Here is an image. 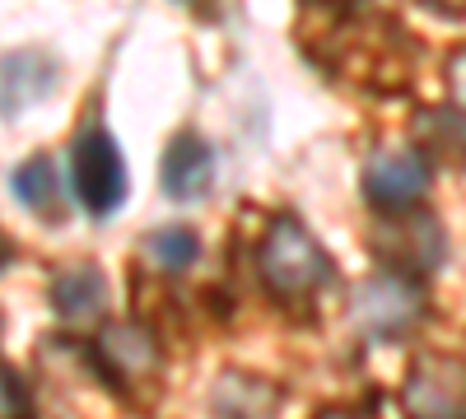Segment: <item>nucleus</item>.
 <instances>
[{
  "instance_id": "1a4fd4ad",
  "label": "nucleus",
  "mask_w": 466,
  "mask_h": 419,
  "mask_svg": "<svg viewBox=\"0 0 466 419\" xmlns=\"http://www.w3.org/2000/svg\"><path fill=\"white\" fill-rule=\"evenodd\" d=\"M215 182V155L201 135H173V145L164 149V192L173 201H201Z\"/></svg>"
},
{
  "instance_id": "4468645a",
  "label": "nucleus",
  "mask_w": 466,
  "mask_h": 419,
  "mask_svg": "<svg viewBox=\"0 0 466 419\" xmlns=\"http://www.w3.org/2000/svg\"><path fill=\"white\" fill-rule=\"evenodd\" d=\"M145 256L159 265L164 275H177L201 256V238L191 234V228H159V234L145 238Z\"/></svg>"
},
{
  "instance_id": "20e7f679",
  "label": "nucleus",
  "mask_w": 466,
  "mask_h": 419,
  "mask_svg": "<svg viewBox=\"0 0 466 419\" xmlns=\"http://www.w3.org/2000/svg\"><path fill=\"white\" fill-rule=\"evenodd\" d=\"M373 256L401 280H424L430 271L443 265V228L430 210H397V214H378L373 234H369Z\"/></svg>"
},
{
  "instance_id": "7ed1b4c3",
  "label": "nucleus",
  "mask_w": 466,
  "mask_h": 419,
  "mask_svg": "<svg viewBox=\"0 0 466 419\" xmlns=\"http://www.w3.org/2000/svg\"><path fill=\"white\" fill-rule=\"evenodd\" d=\"M89 359H94V373L127 405L149 410L154 401H159L164 350H159V340H154L149 326H140V322H107V326H98L94 345H89Z\"/></svg>"
},
{
  "instance_id": "423d86ee",
  "label": "nucleus",
  "mask_w": 466,
  "mask_h": 419,
  "mask_svg": "<svg viewBox=\"0 0 466 419\" xmlns=\"http://www.w3.org/2000/svg\"><path fill=\"white\" fill-rule=\"evenodd\" d=\"M70 177H75V192H80L85 210L107 219L116 205L127 201V164H122V149L103 126L80 131L70 149Z\"/></svg>"
},
{
  "instance_id": "a211bd4d",
  "label": "nucleus",
  "mask_w": 466,
  "mask_h": 419,
  "mask_svg": "<svg viewBox=\"0 0 466 419\" xmlns=\"http://www.w3.org/2000/svg\"><path fill=\"white\" fill-rule=\"evenodd\" d=\"M318 419H373L369 410H345V405H336V410H322Z\"/></svg>"
},
{
  "instance_id": "9b49d317",
  "label": "nucleus",
  "mask_w": 466,
  "mask_h": 419,
  "mask_svg": "<svg viewBox=\"0 0 466 419\" xmlns=\"http://www.w3.org/2000/svg\"><path fill=\"white\" fill-rule=\"evenodd\" d=\"M415 131H420V145L424 155L466 173V112H452V107H420L415 112Z\"/></svg>"
},
{
  "instance_id": "6e6552de",
  "label": "nucleus",
  "mask_w": 466,
  "mask_h": 419,
  "mask_svg": "<svg viewBox=\"0 0 466 419\" xmlns=\"http://www.w3.org/2000/svg\"><path fill=\"white\" fill-rule=\"evenodd\" d=\"M430 192V159L420 149H382L364 168V196L378 214H397L424 201Z\"/></svg>"
},
{
  "instance_id": "6ab92c4d",
  "label": "nucleus",
  "mask_w": 466,
  "mask_h": 419,
  "mask_svg": "<svg viewBox=\"0 0 466 419\" xmlns=\"http://www.w3.org/2000/svg\"><path fill=\"white\" fill-rule=\"evenodd\" d=\"M5 265H10V243L0 238V271H5Z\"/></svg>"
},
{
  "instance_id": "ddd939ff",
  "label": "nucleus",
  "mask_w": 466,
  "mask_h": 419,
  "mask_svg": "<svg viewBox=\"0 0 466 419\" xmlns=\"http://www.w3.org/2000/svg\"><path fill=\"white\" fill-rule=\"evenodd\" d=\"M261 392H270V383H261V377L224 373L219 387H215V414H224V419H270L280 401H252Z\"/></svg>"
},
{
  "instance_id": "f8f14e48",
  "label": "nucleus",
  "mask_w": 466,
  "mask_h": 419,
  "mask_svg": "<svg viewBox=\"0 0 466 419\" xmlns=\"http://www.w3.org/2000/svg\"><path fill=\"white\" fill-rule=\"evenodd\" d=\"M15 196H19L37 219H61V214H66L61 177H56V164H52L47 155H33V159L15 173Z\"/></svg>"
},
{
  "instance_id": "2eb2a0df",
  "label": "nucleus",
  "mask_w": 466,
  "mask_h": 419,
  "mask_svg": "<svg viewBox=\"0 0 466 419\" xmlns=\"http://www.w3.org/2000/svg\"><path fill=\"white\" fill-rule=\"evenodd\" d=\"M0 419H33V401L10 364H0Z\"/></svg>"
},
{
  "instance_id": "9d476101",
  "label": "nucleus",
  "mask_w": 466,
  "mask_h": 419,
  "mask_svg": "<svg viewBox=\"0 0 466 419\" xmlns=\"http://www.w3.org/2000/svg\"><path fill=\"white\" fill-rule=\"evenodd\" d=\"M52 303L56 313L75 326L85 322H98L107 313V284H103V271L98 265H66V271H56L52 280Z\"/></svg>"
},
{
  "instance_id": "dca6fc26",
  "label": "nucleus",
  "mask_w": 466,
  "mask_h": 419,
  "mask_svg": "<svg viewBox=\"0 0 466 419\" xmlns=\"http://www.w3.org/2000/svg\"><path fill=\"white\" fill-rule=\"evenodd\" d=\"M448 89H452L457 107L466 112V47H457V52L448 56Z\"/></svg>"
},
{
  "instance_id": "f257e3e1",
  "label": "nucleus",
  "mask_w": 466,
  "mask_h": 419,
  "mask_svg": "<svg viewBox=\"0 0 466 419\" xmlns=\"http://www.w3.org/2000/svg\"><path fill=\"white\" fill-rule=\"evenodd\" d=\"M318 61L340 75L345 85L369 94H397L410 85L415 70V43L401 33L397 19H340L322 43Z\"/></svg>"
},
{
  "instance_id": "aec40b11",
  "label": "nucleus",
  "mask_w": 466,
  "mask_h": 419,
  "mask_svg": "<svg viewBox=\"0 0 466 419\" xmlns=\"http://www.w3.org/2000/svg\"><path fill=\"white\" fill-rule=\"evenodd\" d=\"M322 5H350V0H322Z\"/></svg>"
},
{
  "instance_id": "f3484780",
  "label": "nucleus",
  "mask_w": 466,
  "mask_h": 419,
  "mask_svg": "<svg viewBox=\"0 0 466 419\" xmlns=\"http://www.w3.org/2000/svg\"><path fill=\"white\" fill-rule=\"evenodd\" d=\"M420 5H430L443 19H466V0H420Z\"/></svg>"
},
{
  "instance_id": "39448f33",
  "label": "nucleus",
  "mask_w": 466,
  "mask_h": 419,
  "mask_svg": "<svg viewBox=\"0 0 466 419\" xmlns=\"http://www.w3.org/2000/svg\"><path fill=\"white\" fill-rule=\"evenodd\" d=\"M424 313H430V298H424L420 280H401L392 271L369 275L350 294V322L369 340H406L424 322Z\"/></svg>"
},
{
  "instance_id": "0eeeda50",
  "label": "nucleus",
  "mask_w": 466,
  "mask_h": 419,
  "mask_svg": "<svg viewBox=\"0 0 466 419\" xmlns=\"http://www.w3.org/2000/svg\"><path fill=\"white\" fill-rule=\"evenodd\" d=\"M406 419H466V359L420 354L401 383Z\"/></svg>"
},
{
  "instance_id": "f03ea898",
  "label": "nucleus",
  "mask_w": 466,
  "mask_h": 419,
  "mask_svg": "<svg viewBox=\"0 0 466 419\" xmlns=\"http://www.w3.org/2000/svg\"><path fill=\"white\" fill-rule=\"evenodd\" d=\"M257 275H261V284L270 289V298H276L280 308L303 313L308 303L336 280V261L303 228V219L280 214V219H270L266 238L257 247Z\"/></svg>"
}]
</instances>
